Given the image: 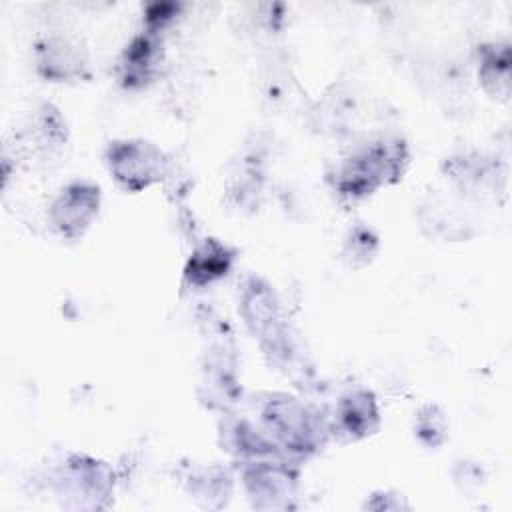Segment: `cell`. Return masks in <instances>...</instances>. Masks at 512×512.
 I'll return each mask as SVG.
<instances>
[{
  "mask_svg": "<svg viewBox=\"0 0 512 512\" xmlns=\"http://www.w3.org/2000/svg\"><path fill=\"white\" fill-rule=\"evenodd\" d=\"M400 158L402 146L398 142L374 144L342 166L338 186L348 196L370 194L386 176L400 172Z\"/></svg>",
  "mask_w": 512,
  "mask_h": 512,
  "instance_id": "cell-1",
  "label": "cell"
},
{
  "mask_svg": "<svg viewBox=\"0 0 512 512\" xmlns=\"http://www.w3.org/2000/svg\"><path fill=\"white\" fill-rule=\"evenodd\" d=\"M108 166L112 176L126 190H142L156 182L162 174V152L144 140L114 142L108 150Z\"/></svg>",
  "mask_w": 512,
  "mask_h": 512,
  "instance_id": "cell-2",
  "label": "cell"
},
{
  "mask_svg": "<svg viewBox=\"0 0 512 512\" xmlns=\"http://www.w3.org/2000/svg\"><path fill=\"white\" fill-rule=\"evenodd\" d=\"M100 208V190L94 184L74 182L66 186L50 208L54 228L66 238H78L92 224Z\"/></svg>",
  "mask_w": 512,
  "mask_h": 512,
  "instance_id": "cell-3",
  "label": "cell"
},
{
  "mask_svg": "<svg viewBox=\"0 0 512 512\" xmlns=\"http://www.w3.org/2000/svg\"><path fill=\"white\" fill-rule=\"evenodd\" d=\"M270 430L290 448L304 450L312 446L314 426L310 424V416L304 408H300L292 400H278L270 402L264 414Z\"/></svg>",
  "mask_w": 512,
  "mask_h": 512,
  "instance_id": "cell-4",
  "label": "cell"
},
{
  "mask_svg": "<svg viewBox=\"0 0 512 512\" xmlns=\"http://www.w3.org/2000/svg\"><path fill=\"white\" fill-rule=\"evenodd\" d=\"M86 60L76 44L66 38L50 36L38 44V70L50 80H66L80 76Z\"/></svg>",
  "mask_w": 512,
  "mask_h": 512,
  "instance_id": "cell-5",
  "label": "cell"
},
{
  "mask_svg": "<svg viewBox=\"0 0 512 512\" xmlns=\"http://www.w3.org/2000/svg\"><path fill=\"white\" fill-rule=\"evenodd\" d=\"M378 424V408L370 392H354L342 398L336 410V426L350 438L370 434Z\"/></svg>",
  "mask_w": 512,
  "mask_h": 512,
  "instance_id": "cell-6",
  "label": "cell"
},
{
  "mask_svg": "<svg viewBox=\"0 0 512 512\" xmlns=\"http://www.w3.org/2000/svg\"><path fill=\"white\" fill-rule=\"evenodd\" d=\"M158 58V46L150 34L136 36L124 50L120 72H122V82L124 86H142L156 64Z\"/></svg>",
  "mask_w": 512,
  "mask_h": 512,
  "instance_id": "cell-7",
  "label": "cell"
},
{
  "mask_svg": "<svg viewBox=\"0 0 512 512\" xmlns=\"http://www.w3.org/2000/svg\"><path fill=\"white\" fill-rule=\"evenodd\" d=\"M230 260L232 256L222 244H218L216 240H208L192 254L184 274L190 284L204 286L226 274V270L230 268Z\"/></svg>",
  "mask_w": 512,
  "mask_h": 512,
  "instance_id": "cell-8",
  "label": "cell"
},
{
  "mask_svg": "<svg viewBox=\"0 0 512 512\" xmlns=\"http://www.w3.org/2000/svg\"><path fill=\"white\" fill-rule=\"evenodd\" d=\"M444 430H446L444 416L438 412L436 406H426L424 412H420V416H418V436L426 444L436 446L442 442Z\"/></svg>",
  "mask_w": 512,
  "mask_h": 512,
  "instance_id": "cell-9",
  "label": "cell"
},
{
  "mask_svg": "<svg viewBox=\"0 0 512 512\" xmlns=\"http://www.w3.org/2000/svg\"><path fill=\"white\" fill-rule=\"evenodd\" d=\"M154 8L158 10V14H162L166 6H164V4H156ZM148 20H150V24H152V26H156V22H158V16H148ZM160 20H166V18H164V16H160Z\"/></svg>",
  "mask_w": 512,
  "mask_h": 512,
  "instance_id": "cell-10",
  "label": "cell"
}]
</instances>
